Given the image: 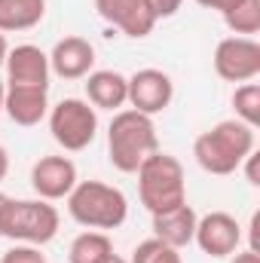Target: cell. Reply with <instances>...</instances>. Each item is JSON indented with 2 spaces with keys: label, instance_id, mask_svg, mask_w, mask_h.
Returning a JSON list of instances; mask_svg holds the SVG:
<instances>
[{
  "label": "cell",
  "instance_id": "cell-1",
  "mask_svg": "<svg viewBox=\"0 0 260 263\" xmlns=\"http://www.w3.org/2000/svg\"><path fill=\"white\" fill-rule=\"evenodd\" d=\"M257 147V129L242 120H220L217 126L202 132L193 141V156L202 172L208 175H233Z\"/></svg>",
  "mask_w": 260,
  "mask_h": 263
},
{
  "label": "cell",
  "instance_id": "cell-2",
  "mask_svg": "<svg viewBox=\"0 0 260 263\" xmlns=\"http://www.w3.org/2000/svg\"><path fill=\"white\" fill-rule=\"evenodd\" d=\"M159 150V135L153 126V117L138 114V110H117L107 129V153L110 165L123 175H135L138 165Z\"/></svg>",
  "mask_w": 260,
  "mask_h": 263
},
{
  "label": "cell",
  "instance_id": "cell-3",
  "mask_svg": "<svg viewBox=\"0 0 260 263\" xmlns=\"http://www.w3.org/2000/svg\"><path fill=\"white\" fill-rule=\"evenodd\" d=\"M70 217L86 230H117L129 217V199L120 187H110L104 181H77V187L67 193Z\"/></svg>",
  "mask_w": 260,
  "mask_h": 263
},
{
  "label": "cell",
  "instance_id": "cell-4",
  "mask_svg": "<svg viewBox=\"0 0 260 263\" xmlns=\"http://www.w3.org/2000/svg\"><path fill=\"white\" fill-rule=\"evenodd\" d=\"M138 196L141 205L150 214L169 211L181 202H187V181H184V165L178 156L172 153H150L141 165H138Z\"/></svg>",
  "mask_w": 260,
  "mask_h": 263
},
{
  "label": "cell",
  "instance_id": "cell-5",
  "mask_svg": "<svg viewBox=\"0 0 260 263\" xmlns=\"http://www.w3.org/2000/svg\"><path fill=\"white\" fill-rule=\"evenodd\" d=\"M59 211L46 199H9L3 211V236L22 245H46L59 233Z\"/></svg>",
  "mask_w": 260,
  "mask_h": 263
},
{
  "label": "cell",
  "instance_id": "cell-6",
  "mask_svg": "<svg viewBox=\"0 0 260 263\" xmlns=\"http://www.w3.org/2000/svg\"><path fill=\"white\" fill-rule=\"evenodd\" d=\"M46 117L55 144L65 147L67 153L86 150L98 135V110L83 98H62L55 107H49Z\"/></svg>",
  "mask_w": 260,
  "mask_h": 263
},
{
  "label": "cell",
  "instance_id": "cell-7",
  "mask_svg": "<svg viewBox=\"0 0 260 263\" xmlns=\"http://www.w3.org/2000/svg\"><path fill=\"white\" fill-rule=\"evenodd\" d=\"M214 73L227 83H251L260 73V43L254 37H224L214 46Z\"/></svg>",
  "mask_w": 260,
  "mask_h": 263
},
{
  "label": "cell",
  "instance_id": "cell-8",
  "mask_svg": "<svg viewBox=\"0 0 260 263\" xmlns=\"http://www.w3.org/2000/svg\"><path fill=\"white\" fill-rule=\"evenodd\" d=\"M172 98H175V83L165 70L141 67L129 77V101L126 104H132V110L156 117L172 104Z\"/></svg>",
  "mask_w": 260,
  "mask_h": 263
},
{
  "label": "cell",
  "instance_id": "cell-9",
  "mask_svg": "<svg viewBox=\"0 0 260 263\" xmlns=\"http://www.w3.org/2000/svg\"><path fill=\"white\" fill-rule=\"evenodd\" d=\"M193 242L208 257H233L242 245V227L227 211H211L196 220Z\"/></svg>",
  "mask_w": 260,
  "mask_h": 263
},
{
  "label": "cell",
  "instance_id": "cell-10",
  "mask_svg": "<svg viewBox=\"0 0 260 263\" xmlns=\"http://www.w3.org/2000/svg\"><path fill=\"white\" fill-rule=\"evenodd\" d=\"M95 9L107 25H114L132 40L153 34V28L159 22L147 0H95Z\"/></svg>",
  "mask_w": 260,
  "mask_h": 263
},
{
  "label": "cell",
  "instance_id": "cell-11",
  "mask_svg": "<svg viewBox=\"0 0 260 263\" xmlns=\"http://www.w3.org/2000/svg\"><path fill=\"white\" fill-rule=\"evenodd\" d=\"M77 165L67 156H40L31 168V187L37 199L59 202L67 199V193L77 187Z\"/></svg>",
  "mask_w": 260,
  "mask_h": 263
},
{
  "label": "cell",
  "instance_id": "cell-12",
  "mask_svg": "<svg viewBox=\"0 0 260 263\" xmlns=\"http://www.w3.org/2000/svg\"><path fill=\"white\" fill-rule=\"evenodd\" d=\"M3 114L22 129L43 123L49 114V86H6Z\"/></svg>",
  "mask_w": 260,
  "mask_h": 263
},
{
  "label": "cell",
  "instance_id": "cell-13",
  "mask_svg": "<svg viewBox=\"0 0 260 263\" xmlns=\"http://www.w3.org/2000/svg\"><path fill=\"white\" fill-rule=\"evenodd\" d=\"M6 86H49V55L34 46L22 43L6 52Z\"/></svg>",
  "mask_w": 260,
  "mask_h": 263
},
{
  "label": "cell",
  "instance_id": "cell-14",
  "mask_svg": "<svg viewBox=\"0 0 260 263\" xmlns=\"http://www.w3.org/2000/svg\"><path fill=\"white\" fill-rule=\"evenodd\" d=\"M95 67V46L86 37H65L49 52V70L62 80H86Z\"/></svg>",
  "mask_w": 260,
  "mask_h": 263
},
{
  "label": "cell",
  "instance_id": "cell-15",
  "mask_svg": "<svg viewBox=\"0 0 260 263\" xmlns=\"http://www.w3.org/2000/svg\"><path fill=\"white\" fill-rule=\"evenodd\" d=\"M196 220H199V214L193 211V205L181 202V205H175L169 211L153 214V236L159 242H165V245H172V248L181 251V248H187L193 242Z\"/></svg>",
  "mask_w": 260,
  "mask_h": 263
},
{
  "label": "cell",
  "instance_id": "cell-16",
  "mask_svg": "<svg viewBox=\"0 0 260 263\" xmlns=\"http://www.w3.org/2000/svg\"><path fill=\"white\" fill-rule=\"evenodd\" d=\"M86 101L95 110H120L129 101V77L120 70H92L86 77Z\"/></svg>",
  "mask_w": 260,
  "mask_h": 263
},
{
  "label": "cell",
  "instance_id": "cell-17",
  "mask_svg": "<svg viewBox=\"0 0 260 263\" xmlns=\"http://www.w3.org/2000/svg\"><path fill=\"white\" fill-rule=\"evenodd\" d=\"M46 0H0V34L31 31L43 22Z\"/></svg>",
  "mask_w": 260,
  "mask_h": 263
},
{
  "label": "cell",
  "instance_id": "cell-18",
  "mask_svg": "<svg viewBox=\"0 0 260 263\" xmlns=\"http://www.w3.org/2000/svg\"><path fill=\"white\" fill-rule=\"evenodd\" d=\"M114 254V242L107 233H98V230H86L80 233L73 242H70V251H67V260L70 263H101L104 257Z\"/></svg>",
  "mask_w": 260,
  "mask_h": 263
},
{
  "label": "cell",
  "instance_id": "cell-19",
  "mask_svg": "<svg viewBox=\"0 0 260 263\" xmlns=\"http://www.w3.org/2000/svg\"><path fill=\"white\" fill-rule=\"evenodd\" d=\"M224 22L233 37H254L260 31V0H242L239 6L224 12Z\"/></svg>",
  "mask_w": 260,
  "mask_h": 263
},
{
  "label": "cell",
  "instance_id": "cell-20",
  "mask_svg": "<svg viewBox=\"0 0 260 263\" xmlns=\"http://www.w3.org/2000/svg\"><path fill=\"white\" fill-rule=\"evenodd\" d=\"M233 110H236V120H242L245 126H251V129L260 126V86L254 80L236 86V92H233Z\"/></svg>",
  "mask_w": 260,
  "mask_h": 263
},
{
  "label": "cell",
  "instance_id": "cell-21",
  "mask_svg": "<svg viewBox=\"0 0 260 263\" xmlns=\"http://www.w3.org/2000/svg\"><path fill=\"white\" fill-rule=\"evenodd\" d=\"M129 263H184L181 260V251L159 242L156 236L153 239H144L135 251H132V260Z\"/></svg>",
  "mask_w": 260,
  "mask_h": 263
},
{
  "label": "cell",
  "instance_id": "cell-22",
  "mask_svg": "<svg viewBox=\"0 0 260 263\" xmlns=\"http://www.w3.org/2000/svg\"><path fill=\"white\" fill-rule=\"evenodd\" d=\"M0 263H46V254L37 248V245H12L3 257H0Z\"/></svg>",
  "mask_w": 260,
  "mask_h": 263
},
{
  "label": "cell",
  "instance_id": "cell-23",
  "mask_svg": "<svg viewBox=\"0 0 260 263\" xmlns=\"http://www.w3.org/2000/svg\"><path fill=\"white\" fill-rule=\"evenodd\" d=\"M147 3H150V9H153L156 18H172V15L181 9L184 0H147Z\"/></svg>",
  "mask_w": 260,
  "mask_h": 263
},
{
  "label": "cell",
  "instance_id": "cell-24",
  "mask_svg": "<svg viewBox=\"0 0 260 263\" xmlns=\"http://www.w3.org/2000/svg\"><path fill=\"white\" fill-rule=\"evenodd\" d=\"M196 3H199L202 9H214V12H220V15H224V12H230L233 6H239L242 0H196Z\"/></svg>",
  "mask_w": 260,
  "mask_h": 263
},
{
  "label": "cell",
  "instance_id": "cell-25",
  "mask_svg": "<svg viewBox=\"0 0 260 263\" xmlns=\"http://www.w3.org/2000/svg\"><path fill=\"white\" fill-rule=\"evenodd\" d=\"M230 263H260V251H251V248H245V251H236Z\"/></svg>",
  "mask_w": 260,
  "mask_h": 263
},
{
  "label": "cell",
  "instance_id": "cell-26",
  "mask_svg": "<svg viewBox=\"0 0 260 263\" xmlns=\"http://www.w3.org/2000/svg\"><path fill=\"white\" fill-rule=\"evenodd\" d=\"M6 172H9V153H6V147L0 144V184H3V178H6Z\"/></svg>",
  "mask_w": 260,
  "mask_h": 263
},
{
  "label": "cell",
  "instance_id": "cell-27",
  "mask_svg": "<svg viewBox=\"0 0 260 263\" xmlns=\"http://www.w3.org/2000/svg\"><path fill=\"white\" fill-rule=\"evenodd\" d=\"M6 52H9V43H6V37L0 34V67H3V62H6Z\"/></svg>",
  "mask_w": 260,
  "mask_h": 263
},
{
  "label": "cell",
  "instance_id": "cell-28",
  "mask_svg": "<svg viewBox=\"0 0 260 263\" xmlns=\"http://www.w3.org/2000/svg\"><path fill=\"white\" fill-rule=\"evenodd\" d=\"M6 202H9V196L0 193V236H3V211H6Z\"/></svg>",
  "mask_w": 260,
  "mask_h": 263
},
{
  "label": "cell",
  "instance_id": "cell-29",
  "mask_svg": "<svg viewBox=\"0 0 260 263\" xmlns=\"http://www.w3.org/2000/svg\"><path fill=\"white\" fill-rule=\"evenodd\" d=\"M101 263H129V260H123L120 254H110V257H104V260H101Z\"/></svg>",
  "mask_w": 260,
  "mask_h": 263
},
{
  "label": "cell",
  "instance_id": "cell-30",
  "mask_svg": "<svg viewBox=\"0 0 260 263\" xmlns=\"http://www.w3.org/2000/svg\"><path fill=\"white\" fill-rule=\"evenodd\" d=\"M3 95H6V86L0 83V114H3Z\"/></svg>",
  "mask_w": 260,
  "mask_h": 263
}]
</instances>
